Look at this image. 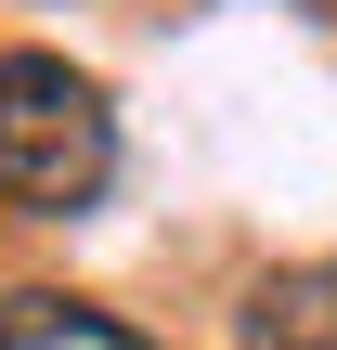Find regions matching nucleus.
Here are the masks:
<instances>
[{
    "instance_id": "nucleus-1",
    "label": "nucleus",
    "mask_w": 337,
    "mask_h": 350,
    "mask_svg": "<svg viewBox=\"0 0 337 350\" xmlns=\"http://www.w3.org/2000/svg\"><path fill=\"white\" fill-rule=\"evenodd\" d=\"M117 182V104L65 52H0V195L26 221H78Z\"/></svg>"
},
{
    "instance_id": "nucleus-3",
    "label": "nucleus",
    "mask_w": 337,
    "mask_h": 350,
    "mask_svg": "<svg viewBox=\"0 0 337 350\" xmlns=\"http://www.w3.org/2000/svg\"><path fill=\"white\" fill-rule=\"evenodd\" d=\"M0 350H156L117 312H78V299H0Z\"/></svg>"
},
{
    "instance_id": "nucleus-2",
    "label": "nucleus",
    "mask_w": 337,
    "mask_h": 350,
    "mask_svg": "<svg viewBox=\"0 0 337 350\" xmlns=\"http://www.w3.org/2000/svg\"><path fill=\"white\" fill-rule=\"evenodd\" d=\"M234 350H337V260H286L234 299Z\"/></svg>"
}]
</instances>
